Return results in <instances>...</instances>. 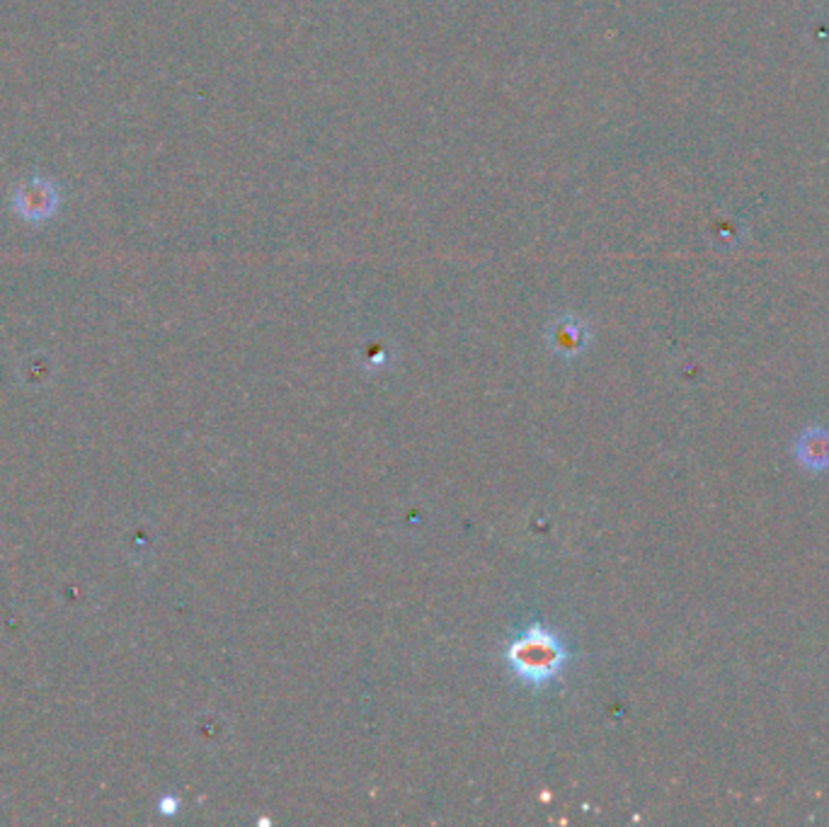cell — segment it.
Instances as JSON below:
<instances>
[{
	"mask_svg": "<svg viewBox=\"0 0 829 827\" xmlns=\"http://www.w3.org/2000/svg\"><path fill=\"white\" fill-rule=\"evenodd\" d=\"M568 661L565 645L560 643L553 631L544 629V626H532L524 633H519L507 648H505V663L514 673V677L522 679L529 687H541L548 679H553L560 667Z\"/></svg>",
	"mask_w": 829,
	"mask_h": 827,
	"instance_id": "cell-1",
	"label": "cell"
},
{
	"mask_svg": "<svg viewBox=\"0 0 829 827\" xmlns=\"http://www.w3.org/2000/svg\"><path fill=\"white\" fill-rule=\"evenodd\" d=\"M13 205L22 221L42 223L54 217L56 207H59V193L51 183L42 180V177H32V180L17 187Z\"/></svg>",
	"mask_w": 829,
	"mask_h": 827,
	"instance_id": "cell-2",
	"label": "cell"
},
{
	"mask_svg": "<svg viewBox=\"0 0 829 827\" xmlns=\"http://www.w3.org/2000/svg\"><path fill=\"white\" fill-rule=\"evenodd\" d=\"M795 456L808 471H827L829 468V430L810 428L795 442Z\"/></svg>",
	"mask_w": 829,
	"mask_h": 827,
	"instance_id": "cell-3",
	"label": "cell"
}]
</instances>
